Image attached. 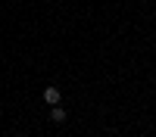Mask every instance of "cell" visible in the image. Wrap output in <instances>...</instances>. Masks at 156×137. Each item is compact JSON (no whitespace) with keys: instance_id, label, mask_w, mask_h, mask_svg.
<instances>
[{"instance_id":"cell-1","label":"cell","mask_w":156,"mask_h":137,"mask_svg":"<svg viewBox=\"0 0 156 137\" xmlns=\"http://www.w3.org/2000/svg\"><path fill=\"white\" fill-rule=\"evenodd\" d=\"M44 100H47L50 106H56L59 103V87H44Z\"/></svg>"},{"instance_id":"cell-2","label":"cell","mask_w":156,"mask_h":137,"mask_svg":"<svg viewBox=\"0 0 156 137\" xmlns=\"http://www.w3.org/2000/svg\"><path fill=\"white\" fill-rule=\"evenodd\" d=\"M50 118H53L56 125H62V122H66V109H62V106H53V109H50Z\"/></svg>"}]
</instances>
